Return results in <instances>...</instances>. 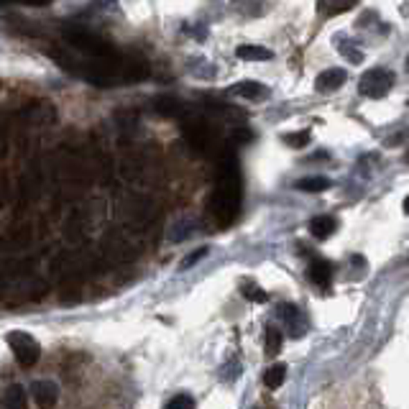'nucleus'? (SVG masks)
Returning a JSON list of instances; mask_svg holds the SVG:
<instances>
[{
    "label": "nucleus",
    "mask_w": 409,
    "mask_h": 409,
    "mask_svg": "<svg viewBox=\"0 0 409 409\" xmlns=\"http://www.w3.org/2000/svg\"><path fill=\"white\" fill-rule=\"evenodd\" d=\"M215 215L217 220L226 226L235 217L238 212V205H241V176H238V167L235 161L230 159V164L223 167V174H220V182H217L215 190Z\"/></svg>",
    "instance_id": "obj_1"
},
{
    "label": "nucleus",
    "mask_w": 409,
    "mask_h": 409,
    "mask_svg": "<svg viewBox=\"0 0 409 409\" xmlns=\"http://www.w3.org/2000/svg\"><path fill=\"white\" fill-rule=\"evenodd\" d=\"M67 42L80 49L82 54L92 59H100V62H118L120 54H118L113 46H110L105 39H100L98 34H92V31H82V28H75V31H67Z\"/></svg>",
    "instance_id": "obj_2"
},
{
    "label": "nucleus",
    "mask_w": 409,
    "mask_h": 409,
    "mask_svg": "<svg viewBox=\"0 0 409 409\" xmlns=\"http://www.w3.org/2000/svg\"><path fill=\"white\" fill-rule=\"evenodd\" d=\"M394 82H397V77H394L392 69L386 67H374L363 72L358 80V90L363 98H371V100H381L386 98L389 92L394 90Z\"/></svg>",
    "instance_id": "obj_3"
},
{
    "label": "nucleus",
    "mask_w": 409,
    "mask_h": 409,
    "mask_svg": "<svg viewBox=\"0 0 409 409\" xmlns=\"http://www.w3.org/2000/svg\"><path fill=\"white\" fill-rule=\"evenodd\" d=\"M6 343H8V348L13 351L16 361L24 368H31L36 361L42 358V345H39V340H36L34 335L24 333V330H13V333H8L6 335Z\"/></svg>",
    "instance_id": "obj_4"
},
{
    "label": "nucleus",
    "mask_w": 409,
    "mask_h": 409,
    "mask_svg": "<svg viewBox=\"0 0 409 409\" xmlns=\"http://www.w3.org/2000/svg\"><path fill=\"white\" fill-rule=\"evenodd\" d=\"M345 82H348V72L343 67H330L315 77V90L327 95V92H338Z\"/></svg>",
    "instance_id": "obj_5"
},
{
    "label": "nucleus",
    "mask_w": 409,
    "mask_h": 409,
    "mask_svg": "<svg viewBox=\"0 0 409 409\" xmlns=\"http://www.w3.org/2000/svg\"><path fill=\"white\" fill-rule=\"evenodd\" d=\"M279 318L284 320L292 338H302L307 330V318L297 305H279Z\"/></svg>",
    "instance_id": "obj_6"
},
{
    "label": "nucleus",
    "mask_w": 409,
    "mask_h": 409,
    "mask_svg": "<svg viewBox=\"0 0 409 409\" xmlns=\"http://www.w3.org/2000/svg\"><path fill=\"white\" fill-rule=\"evenodd\" d=\"M230 95L243 98V100H251V102H261V100H269L271 92H269L266 84L256 82V80H243V82L230 87Z\"/></svg>",
    "instance_id": "obj_7"
},
{
    "label": "nucleus",
    "mask_w": 409,
    "mask_h": 409,
    "mask_svg": "<svg viewBox=\"0 0 409 409\" xmlns=\"http://www.w3.org/2000/svg\"><path fill=\"white\" fill-rule=\"evenodd\" d=\"M31 394H34V401L39 407H54L59 399V386L54 381H34Z\"/></svg>",
    "instance_id": "obj_8"
},
{
    "label": "nucleus",
    "mask_w": 409,
    "mask_h": 409,
    "mask_svg": "<svg viewBox=\"0 0 409 409\" xmlns=\"http://www.w3.org/2000/svg\"><path fill=\"white\" fill-rule=\"evenodd\" d=\"M307 276L320 287V289H327V287H330V279H333V264L325 259H315L309 264Z\"/></svg>",
    "instance_id": "obj_9"
},
{
    "label": "nucleus",
    "mask_w": 409,
    "mask_h": 409,
    "mask_svg": "<svg viewBox=\"0 0 409 409\" xmlns=\"http://www.w3.org/2000/svg\"><path fill=\"white\" fill-rule=\"evenodd\" d=\"M335 230H338V220L333 215H318L309 220V233L318 241H327L330 235H335Z\"/></svg>",
    "instance_id": "obj_10"
},
{
    "label": "nucleus",
    "mask_w": 409,
    "mask_h": 409,
    "mask_svg": "<svg viewBox=\"0 0 409 409\" xmlns=\"http://www.w3.org/2000/svg\"><path fill=\"white\" fill-rule=\"evenodd\" d=\"M235 57L243 59V62H269V59H274V51L261 46V44H241L235 49Z\"/></svg>",
    "instance_id": "obj_11"
},
{
    "label": "nucleus",
    "mask_w": 409,
    "mask_h": 409,
    "mask_svg": "<svg viewBox=\"0 0 409 409\" xmlns=\"http://www.w3.org/2000/svg\"><path fill=\"white\" fill-rule=\"evenodd\" d=\"M356 3H358V0H320L318 10H320V16L333 18V16H340V13H348L351 8H356Z\"/></svg>",
    "instance_id": "obj_12"
},
{
    "label": "nucleus",
    "mask_w": 409,
    "mask_h": 409,
    "mask_svg": "<svg viewBox=\"0 0 409 409\" xmlns=\"http://www.w3.org/2000/svg\"><path fill=\"white\" fill-rule=\"evenodd\" d=\"M300 192H312V194H318V192H325V190H330L333 187V182L327 179V176H305V179H300V182L294 184Z\"/></svg>",
    "instance_id": "obj_13"
},
{
    "label": "nucleus",
    "mask_w": 409,
    "mask_h": 409,
    "mask_svg": "<svg viewBox=\"0 0 409 409\" xmlns=\"http://www.w3.org/2000/svg\"><path fill=\"white\" fill-rule=\"evenodd\" d=\"M3 407L8 409H24L26 407V389L21 384H13L3 394Z\"/></svg>",
    "instance_id": "obj_14"
},
{
    "label": "nucleus",
    "mask_w": 409,
    "mask_h": 409,
    "mask_svg": "<svg viewBox=\"0 0 409 409\" xmlns=\"http://www.w3.org/2000/svg\"><path fill=\"white\" fill-rule=\"evenodd\" d=\"M287 381V366L284 363H274V366L266 368V374H264V384L269 389H279V386Z\"/></svg>",
    "instance_id": "obj_15"
},
{
    "label": "nucleus",
    "mask_w": 409,
    "mask_h": 409,
    "mask_svg": "<svg viewBox=\"0 0 409 409\" xmlns=\"http://www.w3.org/2000/svg\"><path fill=\"white\" fill-rule=\"evenodd\" d=\"M241 294L246 297V300H251V302H266V292L261 289L253 279H243L241 282Z\"/></svg>",
    "instance_id": "obj_16"
},
{
    "label": "nucleus",
    "mask_w": 409,
    "mask_h": 409,
    "mask_svg": "<svg viewBox=\"0 0 409 409\" xmlns=\"http://www.w3.org/2000/svg\"><path fill=\"white\" fill-rule=\"evenodd\" d=\"M309 128H305V131H297V134H287L282 136V141L289 146V149H305V146H309Z\"/></svg>",
    "instance_id": "obj_17"
},
{
    "label": "nucleus",
    "mask_w": 409,
    "mask_h": 409,
    "mask_svg": "<svg viewBox=\"0 0 409 409\" xmlns=\"http://www.w3.org/2000/svg\"><path fill=\"white\" fill-rule=\"evenodd\" d=\"M210 256V248L208 246H202V248H194L192 253H187V256H184L182 259V264H179V269H182V271H190V269L194 266V264H200L202 259H208Z\"/></svg>",
    "instance_id": "obj_18"
},
{
    "label": "nucleus",
    "mask_w": 409,
    "mask_h": 409,
    "mask_svg": "<svg viewBox=\"0 0 409 409\" xmlns=\"http://www.w3.org/2000/svg\"><path fill=\"white\" fill-rule=\"evenodd\" d=\"M282 333L276 330V327H266V353L269 356H276V353L282 351Z\"/></svg>",
    "instance_id": "obj_19"
},
{
    "label": "nucleus",
    "mask_w": 409,
    "mask_h": 409,
    "mask_svg": "<svg viewBox=\"0 0 409 409\" xmlns=\"http://www.w3.org/2000/svg\"><path fill=\"white\" fill-rule=\"evenodd\" d=\"M338 51H340V54L348 59V62H353V64H361V62H363V51L356 49V46H348V44H338Z\"/></svg>",
    "instance_id": "obj_20"
},
{
    "label": "nucleus",
    "mask_w": 409,
    "mask_h": 409,
    "mask_svg": "<svg viewBox=\"0 0 409 409\" xmlns=\"http://www.w3.org/2000/svg\"><path fill=\"white\" fill-rule=\"evenodd\" d=\"M169 409H179V407H194V399L190 397V394H176V397H172V399L167 401Z\"/></svg>",
    "instance_id": "obj_21"
},
{
    "label": "nucleus",
    "mask_w": 409,
    "mask_h": 409,
    "mask_svg": "<svg viewBox=\"0 0 409 409\" xmlns=\"http://www.w3.org/2000/svg\"><path fill=\"white\" fill-rule=\"evenodd\" d=\"M176 230H172L169 233V241H174V243H179V241H184L187 235H192V223H179V226H174Z\"/></svg>",
    "instance_id": "obj_22"
},
{
    "label": "nucleus",
    "mask_w": 409,
    "mask_h": 409,
    "mask_svg": "<svg viewBox=\"0 0 409 409\" xmlns=\"http://www.w3.org/2000/svg\"><path fill=\"white\" fill-rule=\"evenodd\" d=\"M0 3H16V6H49L51 0H0Z\"/></svg>",
    "instance_id": "obj_23"
}]
</instances>
